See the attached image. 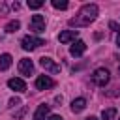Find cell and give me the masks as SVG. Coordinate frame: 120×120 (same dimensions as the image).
Masks as SVG:
<instances>
[{
	"instance_id": "obj_2",
	"label": "cell",
	"mask_w": 120,
	"mask_h": 120,
	"mask_svg": "<svg viewBox=\"0 0 120 120\" xmlns=\"http://www.w3.org/2000/svg\"><path fill=\"white\" fill-rule=\"evenodd\" d=\"M41 45H45V41H43L41 38H36V36H24V38L21 39V47H22L24 51H34V49H38V47H41Z\"/></svg>"
},
{
	"instance_id": "obj_24",
	"label": "cell",
	"mask_w": 120,
	"mask_h": 120,
	"mask_svg": "<svg viewBox=\"0 0 120 120\" xmlns=\"http://www.w3.org/2000/svg\"><path fill=\"white\" fill-rule=\"evenodd\" d=\"M118 73H120V66H118Z\"/></svg>"
},
{
	"instance_id": "obj_11",
	"label": "cell",
	"mask_w": 120,
	"mask_h": 120,
	"mask_svg": "<svg viewBox=\"0 0 120 120\" xmlns=\"http://www.w3.org/2000/svg\"><path fill=\"white\" fill-rule=\"evenodd\" d=\"M49 111H51V107H49V105H45V103H41V105L36 109V112H34L32 120H45V118L49 116Z\"/></svg>"
},
{
	"instance_id": "obj_6",
	"label": "cell",
	"mask_w": 120,
	"mask_h": 120,
	"mask_svg": "<svg viewBox=\"0 0 120 120\" xmlns=\"http://www.w3.org/2000/svg\"><path fill=\"white\" fill-rule=\"evenodd\" d=\"M54 86V81L49 77V75H39L38 79H36V88L38 90H49V88H52Z\"/></svg>"
},
{
	"instance_id": "obj_23",
	"label": "cell",
	"mask_w": 120,
	"mask_h": 120,
	"mask_svg": "<svg viewBox=\"0 0 120 120\" xmlns=\"http://www.w3.org/2000/svg\"><path fill=\"white\" fill-rule=\"evenodd\" d=\"M84 120H98L96 116H88V118H84Z\"/></svg>"
},
{
	"instance_id": "obj_7",
	"label": "cell",
	"mask_w": 120,
	"mask_h": 120,
	"mask_svg": "<svg viewBox=\"0 0 120 120\" xmlns=\"http://www.w3.org/2000/svg\"><path fill=\"white\" fill-rule=\"evenodd\" d=\"M19 73L21 75H32L34 73V62L30 58H22L19 62Z\"/></svg>"
},
{
	"instance_id": "obj_15",
	"label": "cell",
	"mask_w": 120,
	"mask_h": 120,
	"mask_svg": "<svg viewBox=\"0 0 120 120\" xmlns=\"http://www.w3.org/2000/svg\"><path fill=\"white\" fill-rule=\"evenodd\" d=\"M19 28H21V22H19V21H9V22L6 24V32H8V34H13V32H17Z\"/></svg>"
},
{
	"instance_id": "obj_12",
	"label": "cell",
	"mask_w": 120,
	"mask_h": 120,
	"mask_svg": "<svg viewBox=\"0 0 120 120\" xmlns=\"http://www.w3.org/2000/svg\"><path fill=\"white\" fill-rule=\"evenodd\" d=\"M84 107H86V99L84 98H77V99L71 101V111L73 112H81V111H84Z\"/></svg>"
},
{
	"instance_id": "obj_9",
	"label": "cell",
	"mask_w": 120,
	"mask_h": 120,
	"mask_svg": "<svg viewBox=\"0 0 120 120\" xmlns=\"http://www.w3.org/2000/svg\"><path fill=\"white\" fill-rule=\"evenodd\" d=\"M8 86H9L11 90H15V92H26V82H24L22 79H19V77L9 79V81H8Z\"/></svg>"
},
{
	"instance_id": "obj_4",
	"label": "cell",
	"mask_w": 120,
	"mask_h": 120,
	"mask_svg": "<svg viewBox=\"0 0 120 120\" xmlns=\"http://www.w3.org/2000/svg\"><path fill=\"white\" fill-rule=\"evenodd\" d=\"M30 30H32L34 34L45 32V17H43V15H34L32 21H30Z\"/></svg>"
},
{
	"instance_id": "obj_14",
	"label": "cell",
	"mask_w": 120,
	"mask_h": 120,
	"mask_svg": "<svg viewBox=\"0 0 120 120\" xmlns=\"http://www.w3.org/2000/svg\"><path fill=\"white\" fill-rule=\"evenodd\" d=\"M114 116H116V109H114V107L103 109V112H101V118H103V120H114Z\"/></svg>"
},
{
	"instance_id": "obj_17",
	"label": "cell",
	"mask_w": 120,
	"mask_h": 120,
	"mask_svg": "<svg viewBox=\"0 0 120 120\" xmlns=\"http://www.w3.org/2000/svg\"><path fill=\"white\" fill-rule=\"evenodd\" d=\"M43 6V0H28V8L30 9H39Z\"/></svg>"
},
{
	"instance_id": "obj_8",
	"label": "cell",
	"mask_w": 120,
	"mask_h": 120,
	"mask_svg": "<svg viewBox=\"0 0 120 120\" xmlns=\"http://www.w3.org/2000/svg\"><path fill=\"white\" fill-rule=\"evenodd\" d=\"M84 51H86V43H84L82 39L73 41V45L69 47V54H71V56H82Z\"/></svg>"
},
{
	"instance_id": "obj_5",
	"label": "cell",
	"mask_w": 120,
	"mask_h": 120,
	"mask_svg": "<svg viewBox=\"0 0 120 120\" xmlns=\"http://www.w3.org/2000/svg\"><path fill=\"white\" fill-rule=\"evenodd\" d=\"M39 66H41L43 69H47L49 73H60V66H58L54 60H51L49 56H41V58H39Z\"/></svg>"
},
{
	"instance_id": "obj_21",
	"label": "cell",
	"mask_w": 120,
	"mask_h": 120,
	"mask_svg": "<svg viewBox=\"0 0 120 120\" xmlns=\"http://www.w3.org/2000/svg\"><path fill=\"white\" fill-rule=\"evenodd\" d=\"M47 120H64V118H62L60 114H52V116H49Z\"/></svg>"
},
{
	"instance_id": "obj_1",
	"label": "cell",
	"mask_w": 120,
	"mask_h": 120,
	"mask_svg": "<svg viewBox=\"0 0 120 120\" xmlns=\"http://www.w3.org/2000/svg\"><path fill=\"white\" fill-rule=\"evenodd\" d=\"M98 11H99V9H98L96 4H86V6H82L81 11H79L75 17L69 19V26H75V28H79V26H88L92 21H96Z\"/></svg>"
},
{
	"instance_id": "obj_16",
	"label": "cell",
	"mask_w": 120,
	"mask_h": 120,
	"mask_svg": "<svg viewBox=\"0 0 120 120\" xmlns=\"http://www.w3.org/2000/svg\"><path fill=\"white\" fill-rule=\"evenodd\" d=\"M51 4H52V8H56V9H66V8L69 6L66 0H52Z\"/></svg>"
},
{
	"instance_id": "obj_3",
	"label": "cell",
	"mask_w": 120,
	"mask_h": 120,
	"mask_svg": "<svg viewBox=\"0 0 120 120\" xmlns=\"http://www.w3.org/2000/svg\"><path fill=\"white\" fill-rule=\"evenodd\" d=\"M92 81H94V84H98V86H105V84L109 82V71H107L105 68H98V69L92 73Z\"/></svg>"
},
{
	"instance_id": "obj_13",
	"label": "cell",
	"mask_w": 120,
	"mask_h": 120,
	"mask_svg": "<svg viewBox=\"0 0 120 120\" xmlns=\"http://www.w3.org/2000/svg\"><path fill=\"white\" fill-rule=\"evenodd\" d=\"M11 54H8V52H4V54H0V69L2 71H6L9 66H11Z\"/></svg>"
},
{
	"instance_id": "obj_22",
	"label": "cell",
	"mask_w": 120,
	"mask_h": 120,
	"mask_svg": "<svg viewBox=\"0 0 120 120\" xmlns=\"http://www.w3.org/2000/svg\"><path fill=\"white\" fill-rule=\"evenodd\" d=\"M116 45H118V47H120V32H118V34H116Z\"/></svg>"
},
{
	"instance_id": "obj_19",
	"label": "cell",
	"mask_w": 120,
	"mask_h": 120,
	"mask_svg": "<svg viewBox=\"0 0 120 120\" xmlns=\"http://www.w3.org/2000/svg\"><path fill=\"white\" fill-rule=\"evenodd\" d=\"M6 13H8V6H6L4 2H0V17H2V15H6Z\"/></svg>"
},
{
	"instance_id": "obj_10",
	"label": "cell",
	"mask_w": 120,
	"mask_h": 120,
	"mask_svg": "<svg viewBox=\"0 0 120 120\" xmlns=\"http://www.w3.org/2000/svg\"><path fill=\"white\" fill-rule=\"evenodd\" d=\"M77 36H79L77 30H64V32H60L58 39H60V43H69V41H75Z\"/></svg>"
},
{
	"instance_id": "obj_18",
	"label": "cell",
	"mask_w": 120,
	"mask_h": 120,
	"mask_svg": "<svg viewBox=\"0 0 120 120\" xmlns=\"http://www.w3.org/2000/svg\"><path fill=\"white\" fill-rule=\"evenodd\" d=\"M17 105H21V99L19 98H11L9 99V107H17Z\"/></svg>"
},
{
	"instance_id": "obj_20",
	"label": "cell",
	"mask_w": 120,
	"mask_h": 120,
	"mask_svg": "<svg viewBox=\"0 0 120 120\" xmlns=\"http://www.w3.org/2000/svg\"><path fill=\"white\" fill-rule=\"evenodd\" d=\"M109 26H111V28H112L114 32H120V26H118L116 22H112V21H111V22H109Z\"/></svg>"
}]
</instances>
